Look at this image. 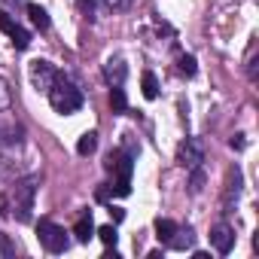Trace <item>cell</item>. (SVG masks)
<instances>
[{
	"instance_id": "cell-20",
	"label": "cell",
	"mask_w": 259,
	"mask_h": 259,
	"mask_svg": "<svg viewBox=\"0 0 259 259\" xmlns=\"http://www.w3.org/2000/svg\"><path fill=\"white\" fill-rule=\"evenodd\" d=\"M10 256H16V244L0 232V259H10Z\"/></svg>"
},
{
	"instance_id": "cell-24",
	"label": "cell",
	"mask_w": 259,
	"mask_h": 259,
	"mask_svg": "<svg viewBox=\"0 0 259 259\" xmlns=\"http://www.w3.org/2000/svg\"><path fill=\"white\" fill-rule=\"evenodd\" d=\"M16 28H19V25L13 22V16H10V13H0V31H4V34H13Z\"/></svg>"
},
{
	"instance_id": "cell-5",
	"label": "cell",
	"mask_w": 259,
	"mask_h": 259,
	"mask_svg": "<svg viewBox=\"0 0 259 259\" xmlns=\"http://www.w3.org/2000/svg\"><path fill=\"white\" fill-rule=\"evenodd\" d=\"M201 162H204V147H201V141H198V138H186V141L177 147V165L186 168V171H192V168H198Z\"/></svg>"
},
{
	"instance_id": "cell-9",
	"label": "cell",
	"mask_w": 259,
	"mask_h": 259,
	"mask_svg": "<svg viewBox=\"0 0 259 259\" xmlns=\"http://www.w3.org/2000/svg\"><path fill=\"white\" fill-rule=\"evenodd\" d=\"M125 76H128L125 61H122V58H107V64H104V79H107L110 85H122Z\"/></svg>"
},
{
	"instance_id": "cell-1",
	"label": "cell",
	"mask_w": 259,
	"mask_h": 259,
	"mask_svg": "<svg viewBox=\"0 0 259 259\" xmlns=\"http://www.w3.org/2000/svg\"><path fill=\"white\" fill-rule=\"evenodd\" d=\"M104 168L116 177L113 186H110L113 195H122V198L132 195V171H135V159L132 156L122 153V150H110L107 159H104Z\"/></svg>"
},
{
	"instance_id": "cell-6",
	"label": "cell",
	"mask_w": 259,
	"mask_h": 259,
	"mask_svg": "<svg viewBox=\"0 0 259 259\" xmlns=\"http://www.w3.org/2000/svg\"><path fill=\"white\" fill-rule=\"evenodd\" d=\"M28 76H31V85H34L37 92H49V85L55 82L58 70H55V64H49V61L37 58V61H31V67H28Z\"/></svg>"
},
{
	"instance_id": "cell-17",
	"label": "cell",
	"mask_w": 259,
	"mask_h": 259,
	"mask_svg": "<svg viewBox=\"0 0 259 259\" xmlns=\"http://www.w3.org/2000/svg\"><path fill=\"white\" fill-rule=\"evenodd\" d=\"M95 235L107 244V247H116V241H119V232H116V226L110 223V226H101V229H95Z\"/></svg>"
},
{
	"instance_id": "cell-2",
	"label": "cell",
	"mask_w": 259,
	"mask_h": 259,
	"mask_svg": "<svg viewBox=\"0 0 259 259\" xmlns=\"http://www.w3.org/2000/svg\"><path fill=\"white\" fill-rule=\"evenodd\" d=\"M49 104H52V110L55 113H61V116H70V113H76L79 107H82V92L67 79V76H55V82L49 85Z\"/></svg>"
},
{
	"instance_id": "cell-13",
	"label": "cell",
	"mask_w": 259,
	"mask_h": 259,
	"mask_svg": "<svg viewBox=\"0 0 259 259\" xmlns=\"http://www.w3.org/2000/svg\"><path fill=\"white\" fill-rule=\"evenodd\" d=\"M95 150H98V132H85L79 138V144H76V153L79 156H92Z\"/></svg>"
},
{
	"instance_id": "cell-4",
	"label": "cell",
	"mask_w": 259,
	"mask_h": 259,
	"mask_svg": "<svg viewBox=\"0 0 259 259\" xmlns=\"http://www.w3.org/2000/svg\"><path fill=\"white\" fill-rule=\"evenodd\" d=\"M37 238H40V244H43L49 253H64V250L70 247L67 232H64L58 223H52V220H40V223H37Z\"/></svg>"
},
{
	"instance_id": "cell-23",
	"label": "cell",
	"mask_w": 259,
	"mask_h": 259,
	"mask_svg": "<svg viewBox=\"0 0 259 259\" xmlns=\"http://www.w3.org/2000/svg\"><path fill=\"white\" fill-rule=\"evenodd\" d=\"M189 189H192L195 195H198V192L204 189V174H201L198 168H192V180H189Z\"/></svg>"
},
{
	"instance_id": "cell-16",
	"label": "cell",
	"mask_w": 259,
	"mask_h": 259,
	"mask_svg": "<svg viewBox=\"0 0 259 259\" xmlns=\"http://www.w3.org/2000/svg\"><path fill=\"white\" fill-rule=\"evenodd\" d=\"M110 107H113V113H125L128 110V101H125L122 85H110Z\"/></svg>"
},
{
	"instance_id": "cell-25",
	"label": "cell",
	"mask_w": 259,
	"mask_h": 259,
	"mask_svg": "<svg viewBox=\"0 0 259 259\" xmlns=\"http://www.w3.org/2000/svg\"><path fill=\"white\" fill-rule=\"evenodd\" d=\"M76 7L85 19H95V0H76Z\"/></svg>"
},
{
	"instance_id": "cell-27",
	"label": "cell",
	"mask_w": 259,
	"mask_h": 259,
	"mask_svg": "<svg viewBox=\"0 0 259 259\" xmlns=\"http://www.w3.org/2000/svg\"><path fill=\"white\" fill-rule=\"evenodd\" d=\"M229 144H232V150H244V135H235Z\"/></svg>"
},
{
	"instance_id": "cell-18",
	"label": "cell",
	"mask_w": 259,
	"mask_h": 259,
	"mask_svg": "<svg viewBox=\"0 0 259 259\" xmlns=\"http://www.w3.org/2000/svg\"><path fill=\"white\" fill-rule=\"evenodd\" d=\"M177 70H180L183 76H195V70H198L195 55H180V58H177Z\"/></svg>"
},
{
	"instance_id": "cell-15",
	"label": "cell",
	"mask_w": 259,
	"mask_h": 259,
	"mask_svg": "<svg viewBox=\"0 0 259 259\" xmlns=\"http://www.w3.org/2000/svg\"><path fill=\"white\" fill-rule=\"evenodd\" d=\"M28 16H31V22H34L40 31H46V28H49V13H46L43 7H37V4H28Z\"/></svg>"
},
{
	"instance_id": "cell-7",
	"label": "cell",
	"mask_w": 259,
	"mask_h": 259,
	"mask_svg": "<svg viewBox=\"0 0 259 259\" xmlns=\"http://www.w3.org/2000/svg\"><path fill=\"white\" fill-rule=\"evenodd\" d=\"M210 244L217 247V253H229L232 247H235V232H232V226H226V223H217L213 229H210Z\"/></svg>"
},
{
	"instance_id": "cell-26",
	"label": "cell",
	"mask_w": 259,
	"mask_h": 259,
	"mask_svg": "<svg viewBox=\"0 0 259 259\" xmlns=\"http://www.w3.org/2000/svg\"><path fill=\"white\" fill-rule=\"evenodd\" d=\"M110 217H113V223H122V220H125V210H122V207H113V204H110Z\"/></svg>"
},
{
	"instance_id": "cell-22",
	"label": "cell",
	"mask_w": 259,
	"mask_h": 259,
	"mask_svg": "<svg viewBox=\"0 0 259 259\" xmlns=\"http://www.w3.org/2000/svg\"><path fill=\"white\" fill-rule=\"evenodd\" d=\"M104 4H107V10H113V13H125V10L135 7V0H104Z\"/></svg>"
},
{
	"instance_id": "cell-19",
	"label": "cell",
	"mask_w": 259,
	"mask_h": 259,
	"mask_svg": "<svg viewBox=\"0 0 259 259\" xmlns=\"http://www.w3.org/2000/svg\"><path fill=\"white\" fill-rule=\"evenodd\" d=\"M10 37H13V46H16V49H28V46H31V34H28L25 28H16Z\"/></svg>"
},
{
	"instance_id": "cell-12",
	"label": "cell",
	"mask_w": 259,
	"mask_h": 259,
	"mask_svg": "<svg viewBox=\"0 0 259 259\" xmlns=\"http://www.w3.org/2000/svg\"><path fill=\"white\" fill-rule=\"evenodd\" d=\"M141 92H144L147 101H156V98H159V79H156V73L147 70V73L141 76Z\"/></svg>"
},
{
	"instance_id": "cell-10",
	"label": "cell",
	"mask_w": 259,
	"mask_h": 259,
	"mask_svg": "<svg viewBox=\"0 0 259 259\" xmlns=\"http://www.w3.org/2000/svg\"><path fill=\"white\" fill-rule=\"evenodd\" d=\"M79 244H89L92 238H95V223H92V213L85 210V213H79V220H76V226H73V232H70Z\"/></svg>"
},
{
	"instance_id": "cell-21",
	"label": "cell",
	"mask_w": 259,
	"mask_h": 259,
	"mask_svg": "<svg viewBox=\"0 0 259 259\" xmlns=\"http://www.w3.org/2000/svg\"><path fill=\"white\" fill-rule=\"evenodd\" d=\"M10 101H13V92H10V82L0 76V110H7L10 107Z\"/></svg>"
},
{
	"instance_id": "cell-3",
	"label": "cell",
	"mask_w": 259,
	"mask_h": 259,
	"mask_svg": "<svg viewBox=\"0 0 259 259\" xmlns=\"http://www.w3.org/2000/svg\"><path fill=\"white\" fill-rule=\"evenodd\" d=\"M37 183H40V177H25V180H19V183L13 186V217H16L19 223H31Z\"/></svg>"
},
{
	"instance_id": "cell-14",
	"label": "cell",
	"mask_w": 259,
	"mask_h": 259,
	"mask_svg": "<svg viewBox=\"0 0 259 259\" xmlns=\"http://www.w3.org/2000/svg\"><path fill=\"white\" fill-rule=\"evenodd\" d=\"M174 232H177V223H174V220H162V217L156 220V238H159L162 244H168Z\"/></svg>"
},
{
	"instance_id": "cell-11",
	"label": "cell",
	"mask_w": 259,
	"mask_h": 259,
	"mask_svg": "<svg viewBox=\"0 0 259 259\" xmlns=\"http://www.w3.org/2000/svg\"><path fill=\"white\" fill-rule=\"evenodd\" d=\"M192 244H195L192 229H177V232L171 235V241H168V247H171V250H189Z\"/></svg>"
},
{
	"instance_id": "cell-8",
	"label": "cell",
	"mask_w": 259,
	"mask_h": 259,
	"mask_svg": "<svg viewBox=\"0 0 259 259\" xmlns=\"http://www.w3.org/2000/svg\"><path fill=\"white\" fill-rule=\"evenodd\" d=\"M238 195H241V168L235 165V168L229 171V177H226V195H223V207H226V210H232V204L238 201Z\"/></svg>"
}]
</instances>
